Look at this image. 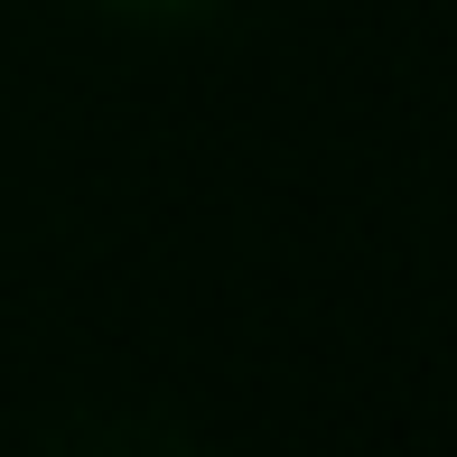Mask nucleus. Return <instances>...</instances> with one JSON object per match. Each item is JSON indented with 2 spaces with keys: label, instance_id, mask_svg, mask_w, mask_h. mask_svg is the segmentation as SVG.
Returning <instances> with one entry per match:
<instances>
[{
  "label": "nucleus",
  "instance_id": "f257e3e1",
  "mask_svg": "<svg viewBox=\"0 0 457 457\" xmlns=\"http://www.w3.org/2000/svg\"><path fill=\"white\" fill-rule=\"evenodd\" d=\"M112 10H121V19H196L205 0H112Z\"/></svg>",
  "mask_w": 457,
  "mask_h": 457
}]
</instances>
